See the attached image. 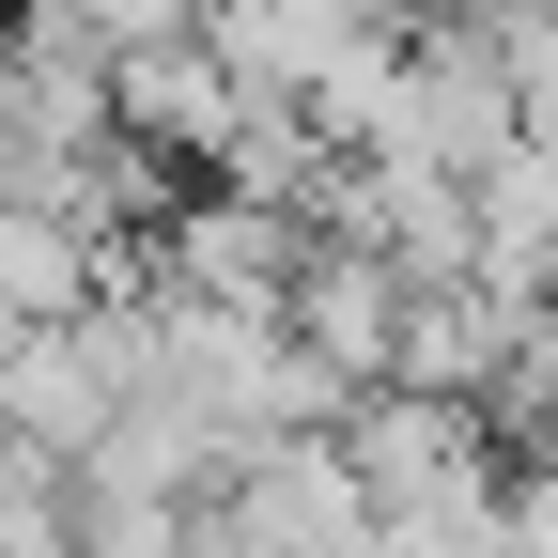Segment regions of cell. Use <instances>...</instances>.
<instances>
[{
	"instance_id": "4",
	"label": "cell",
	"mask_w": 558,
	"mask_h": 558,
	"mask_svg": "<svg viewBox=\"0 0 558 558\" xmlns=\"http://www.w3.org/2000/svg\"><path fill=\"white\" fill-rule=\"evenodd\" d=\"M109 109H124V140L140 156H186V171H218L233 156V124H248V78L218 62V32H156V47H124L109 62Z\"/></svg>"
},
{
	"instance_id": "3",
	"label": "cell",
	"mask_w": 558,
	"mask_h": 558,
	"mask_svg": "<svg viewBox=\"0 0 558 558\" xmlns=\"http://www.w3.org/2000/svg\"><path fill=\"white\" fill-rule=\"evenodd\" d=\"M156 279L171 295H218V311H279L295 295V264H311V218H279V202H233V186H202V202H171L156 233Z\"/></svg>"
},
{
	"instance_id": "8",
	"label": "cell",
	"mask_w": 558,
	"mask_h": 558,
	"mask_svg": "<svg viewBox=\"0 0 558 558\" xmlns=\"http://www.w3.org/2000/svg\"><path fill=\"white\" fill-rule=\"evenodd\" d=\"M497 32H512V109H527L543 156H558V0H497Z\"/></svg>"
},
{
	"instance_id": "6",
	"label": "cell",
	"mask_w": 558,
	"mask_h": 558,
	"mask_svg": "<svg viewBox=\"0 0 558 558\" xmlns=\"http://www.w3.org/2000/svg\"><path fill=\"white\" fill-rule=\"evenodd\" d=\"M62 558H202V512H186V497H109V481H78Z\"/></svg>"
},
{
	"instance_id": "9",
	"label": "cell",
	"mask_w": 558,
	"mask_h": 558,
	"mask_svg": "<svg viewBox=\"0 0 558 558\" xmlns=\"http://www.w3.org/2000/svg\"><path fill=\"white\" fill-rule=\"evenodd\" d=\"M512 558H558V450L512 465Z\"/></svg>"
},
{
	"instance_id": "1",
	"label": "cell",
	"mask_w": 558,
	"mask_h": 558,
	"mask_svg": "<svg viewBox=\"0 0 558 558\" xmlns=\"http://www.w3.org/2000/svg\"><path fill=\"white\" fill-rule=\"evenodd\" d=\"M388 140L481 186V171L527 140V109H512V32H497V16H418V32H403V109H388Z\"/></svg>"
},
{
	"instance_id": "5",
	"label": "cell",
	"mask_w": 558,
	"mask_h": 558,
	"mask_svg": "<svg viewBox=\"0 0 558 558\" xmlns=\"http://www.w3.org/2000/svg\"><path fill=\"white\" fill-rule=\"evenodd\" d=\"M279 326H295L311 357L373 403V388H388V357H403V264H388V248L311 233V264H295V295H279Z\"/></svg>"
},
{
	"instance_id": "2",
	"label": "cell",
	"mask_w": 558,
	"mask_h": 558,
	"mask_svg": "<svg viewBox=\"0 0 558 558\" xmlns=\"http://www.w3.org/2000/svg\"><path fill=\"white\" fill-rule=\"evenodd\" d=\"M218 512H233L264 558H388L373 481H357V450H341V435H264V450L218 481Z\"/></svg>"
},
{
	"instance_id": "7",
	"label": "cell",
	"mask_w": 558,
	"mask_h": 558,
	"mask_svg": "<svg viewBox=\"0 0 558 558\" xmlns=\"http://www.w3.org/2000/svg\"><path fill=\"white\" fill-rule=\"evenodd\" d=\"M388 558H512V465H497V481H465V497L388 512Z\"/></svg>"
}]
</instances>
